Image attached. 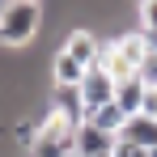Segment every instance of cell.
Listing matches in <instances>:
<instances>
[{
  "label": "cell",
  "instance_id": "obj_11",
  "mask_svg": "<svg viewBox=\"0 0 157 157\" xmlns=\"http://www.w3.org/2000/svg\"><path fill=\"white\" fill-rule=\"evenodd\" d=\"M51 110H59V115L72 119V123L85 119V106H81V94H77V89H55V106H51Z\"/></svg>",
  "mask_w": 157,
  "mask_h": 157
},
{
  "label": "cell",
  "instance_id": "obj_18",
  "mask_svg": "<svg viewBox=\"0 0 157 157\" xmlns=\"http://www.w3.org/2000/svg\"><path fill=\"white\" fill-rule=\"evenodd\" d=\"M9 4H13V0H0V17H4V9H9Z\"/></svg>",
  "mask_w": 157,
  "mask_h": 157
},
{
  "label": "cell",
  "instance_id": "obj_7",
  "mask_svg": "<svg viewBox=\"0 0 157 157\" xmlns=\"http://www.w3.org/2000/svg\"><path fill=\"white\" fill-rule=\"evenodd\" d=\"M119 140L153 153V149H157V119H149V115H132L128 123H123V132H119Z\"/></svg>",
  "mask_w": 157,
  "mask_h": 157
},
{
  "label": "cell",
  "instance_id": "obj_10",
  "mask_svg": "<svg viewBox=\"0 0 157 157\" xmlns=\"http://www.w3.org/2000/svg\"><path fill=\"white\" fill-rule=\"evenodd\" d=\"M81 123H94V128H98V132H106V136H119V132H123V123H128V115H123L119 106L110 102V106H98V110H89Z\"/></svg>",
  "mask_w": 157,
  "mask_h": 157
},
{
  "label": "cell",
  "instance_id": "obj_13",
  "mask_svg": "<svg viewBox=\"0 0 157 157\" xmlns=\"http://www.w3.org/2000/svg\"><path fill=\"white\" fill-rule=\"evenodd\" d=\"M136 17H140V34H153L157 30V0H140L136 4Z\"/></svg>",
  "mask_w": 157,
  "mask_h": 157
},
{
  "label": "cell",
  "instance_id": "obj_2",
  "mask_svg": "<svg viewBox=\"0 0 157 157\" xmlns=\"http://www.w3.org/2000/svg\"><path fill=\"white\" fill-rule=\"evenodd\" d=\"M43 26V4H30V0H13L0 17V47L9 51H21L34 43V34Z\"/></svg>",
  "mask_w": 157,
  "mask_h": 157
},
{
  "label": "cell",
  "instance_id": "obj_6",
  "mask_svg": "<svg viewBox=\"0 0 157 157\" xmlns=\"http://www.w3.org/2000/svg\"><path fill=\"white\" fill-rule=\"evenodd\" d=\"M59 51H68L77 64L94 68V64H98V55H102V43H98V34H94V30H72V34L59 43Z\"/></svg>",
  "mask_w": 157,
  "mask_h": 157
},
{
  "label": "cell",
  "instance_id": "obj_19",
  "mask_svg": "<svg viewBox=\"0 0 157 157\" xmlns=\"http://www.w3.org/2000/svg\"><path fill=\"white\" fill-rule=\"evenodd\" d=\"M30 4H43V0H30Z\"/></svg>",
  "mask_w": 157,
  "mask_h": 157
},
{
  "label": "cell",
  "instance_id": "obj_22",
  "mask_svg": "<svg viewBox=\"0 0 157 157\" xmlns=\"http://www.w3.org/2000/svg\"><path fill=\"white\" fill-rule=\"evenodd\" d=\"M68 157H77V153H68Z\"/></svg>",
  "mask_w": 157,
  "mask_h": 157
},
{
  "label": "cell",
  "instance_id": "obj_9",
  "mask_svg": "<svg viewBox=\"0 0 157 157\" xmlns=\"http://www.w3.org/2000/svg\"><path fill=\"white\" fill-rule=\"evenodd\" d=\"M144 94H149V85H144L140 77H128V81H119V85H115V106H119V110L132 119V115H140Z\"/></svg>",
  "mask_w": 157,
  "mask_h": 157
},
{
  "label": "cell",
  "instance_id": "obj_21",
  "mask_svg": "<svg viewBox=\"0 0 157 157\" xmlns=\"http://www.w3.org/2000/svg\"><path fill=\"white\" fill-rule=\"evenodd\" d=\"M132 4H140V0H132Z\"/></svg>",
  "mask_w": 157,
  "mask_h": 157
},
{
  "label": "cell",
  "instance_id": "obj_14",
  "mask_svg": "<svg viewBox=\"0 0 157 157\" xmlns=\"http://www.w3.org/2000/svg\"><path fill=\"white\" fill-rule=\"evenodd\" d=\"M136 77L144 81L149 89H157V51H149V55H144V64H140V72H136Z\"/></svg>",
  "mask_w": 157,
  "mask_h": 157
},
{
  "label": "cell",
  "instance_id": "obj_3",
  "mask_svg": "<svg viewBox=\"0 0 157 157\" xmlns=\"http://www.w3.org/2000/svg\"><path fill=\"white\" fill-rule=\"evenodd\" d=\"M72 140H77V123L64 119L59 110H47L43 123H38V136H34L30 157H68L72 153Z\"/></svg>",
  "mask_w": 157,
  "mask_h": 157
},
{
  "label": "cell",
  "instance_id": "obj_15",
  "mask_svg": "<svg viewBox=\"0 0 157 157\" xmlns=\"http://www.w3.org/2000/svg\"><path fill=\"white\" fill-rule=\"evenodd\" d=\"M110 157H149V149H136V144H123V140H119Z\"/></svg>",
  "mask_w": 157,
  "mask_h": 157
},
{
  "label": "cell",
  "instance_id": "obj_5",
  "mask_svg": "<svg viewBox=\"0 0 157 157\" xmlns=\"http://www.w3.org/2000/svg\"><path fill=\"white\" fill-rule=\"evenodd\" d=\"M119 144V136H106L94 123H77V140H72V153L77 157H110Z\"/></svg>",
  "mask_w": 157,
  "mask_h": 157
},
{
  "label": "cell",
  "instance_id": "obj_17",
  "mask_svg": "<svg viewBox=\"0 0 157 157\" xmlns=\"http://www.w3.org/2000/svg\"><path fill=\"white\" fill-rule=\"evenodd\" d=\"M144 43H149V51H157V30H153V34H144Z\"/></svg>",
  "mask_w": 157,
  "mask_h": 157
},
{
  "label": "cell",
  "instance_id": "obj_20",
  "mask_svg": "<svg viewBox=\"0 0 157 157\" xmlns=\"http://www.w3.org/2000/svg\"><path fill=\"white\" fill-rule=\"evenodd\" d=\"M149 157H157V149H153V153H149Z\"/></svg>",
  "mask_w": 157,
  "mask_h": 157
},
{
  "label": "cell",
  "instance_id": "obj_12",
  "mask_svg": "<svg viewBox=\"0 0 157 157\" xmlns=\"http://www.w3.org/2000/svg\"><path fill=\"white\" fill-rule=\"evenodd\" d=\"M38 123H43V119H30V115H17V119H13V140H17L21 149H34V136H38Z\"/></svg>",
  "mask_w": 157,
  "mask_h": 157
},
{
  "label": "cell",
  "instance_id": "obj_8",
  "mask_svg": "<svg viewBox=\"0 0 157 157\" xmlns=\"http://www.w3.org/2000/svg\"><path fill=\"white\" fill-rule=\"evenodd\" d=\"M85 64H77L68 51H55V59H51V81H55V89H77L81 81H85Z\"/></svg>",
  "mask_w": 157,
  "mask_h": 157
},
{
  "label": "cell",
  "instance_id": "obj_4",
  "mask_svg": "<svg viewBox=\"0 0 157 157\" xmlns=\"http://www.w3.org/2000/svg\"><path fill=\"white\" fill-rule=\"evenodd\" d=\"M115 85H119V81L110 77V72H106L102 64H94V68L85 72V81L77 85V94H81V106H85V115H89V110H98V106H110V102H115Z\"/></svg>",
  "mask_w": 157,
  "mask_h": 157
},
{
  "label": "cell",
  "instance_id": "obj_1",
  "mask_svg": "<svg viewBox=\"0 0 157 157\" xmlns=\"http://www.w3.org/2000/svg\"><path fill=\"white\" fill-rule=\"evenodd\" d=\"M144 55H149L144 34H140V30H128V34H115L110 43H102L98 64H102V68H106L115 81H128V77H136V72H140Z\"/></svg>",
  "mask_w": 157,
  "mask_h": 157
},
{
  "label": "cell",
  "instance_id": "obj_16",
  "mask_svg": "<svg viewBox=\"0 0 157 157\" xmlns=\"http://www.w3.org/2000/svg\"><path fill=\"white\" fill-rule=\"evenodd\" d=\"M140 115L157 119V89H149V94H144V106H140Z\"/></svg>",
  "mask_w": 157,
  "mask_h": 157
}]
</instances>
